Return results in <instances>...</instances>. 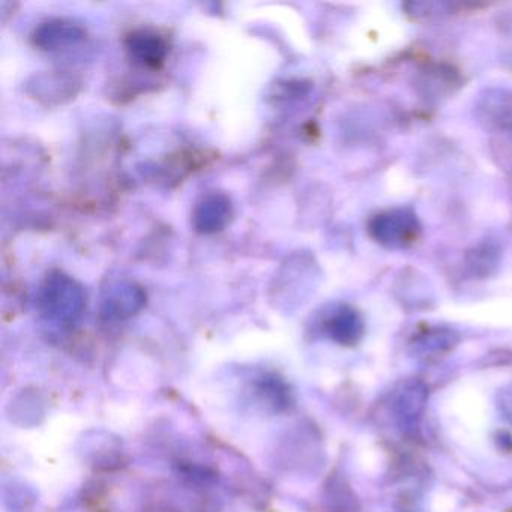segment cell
Wrapping results in <instances>:
<instances>
[{"label":"cell","instance_id":"6da1fadb","mask_svg":"<svg viewBox=\"0 0 512 512\" xmlns=\"http://www.w3.org/2000/svg\"><path fill=\"white\" fill-rule=\"evenodd\" d=\"M43 304L55 314H74L83 304L82 287L68 277L56 272L50 275L43 287Z\"/></svg>","mask_w":512,"mask_h":512},{"label":"cell","instance_id":"7a4b0ae2","mask_svg":"<svg viewBox=\"0 0 512 512\" xmlns=\"http://www.w3.org/2000/svg\"><path fill=\"white\" fill-rule=\"evenodd\" d=\"M125 47L136 64L149 70H160L169 55L167 41L157 32L148 29H140L128 35Z\"/></svg>","mask_w":512,"mask_h":512},{"label":"cell","instance_id":"3957f363","mask_svg":"<svg viewBox=\"0 0 512 512\" xmlns=\"http://www.w3.org/2000/svg\"><path fill=\"white\" fill-rule=\"evenodd\" d=\"M232 217V205L224 194L203 197L193 212V226L197 232L211 235L220 232Z\"/></svg>","mask_w":512,"mask_h":512},{"label":"cell","instance_id":"277c9868","mask_svg":"<svg viewBox=\"0 0 512 512\" xmlns=\"http://www.w3.org/2000/svg\"><path fill=\"white\" fill-rule=\"evenodd\" d=\"M85 37V32L80 26L74 25L65 20H52V22L43 23L35 31V46L43 50H61L74 46Z\"/></svg>","mask_w":512,"mask_h":512}]
</instances>
